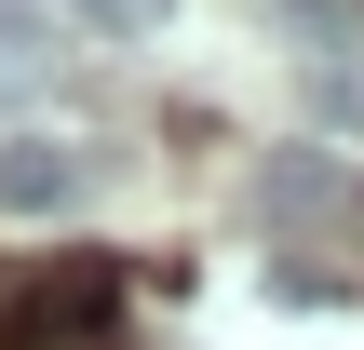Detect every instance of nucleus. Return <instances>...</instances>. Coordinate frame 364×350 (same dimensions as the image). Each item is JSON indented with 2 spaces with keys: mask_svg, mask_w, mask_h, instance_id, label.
Returning a JSON list of instances; mask_svg holds the SVG:
<instances>
[{
  "mask_svg": "<svg viewBox=\"0 0 364 350\" xmlns=\"http://www.w3.org/2000/svg\"><path fill=\"white\" fill-rule=\"evenodd\" d=\"M311 108L364 135V54H311Z\"/></svg>",
  "mask_w": 364,
  "mask_h": 350,
  "instance_id": "20e7f679",
  "label": "nucleus"
},
{
  "mask_svg": "<svg viewBox=\"0 0 364 350\" xmlns=\"http://www.w3.org/2000/svg\"><path fill=\"white\" fill-rule=\"evenodd\" d=\"M0 350H122V337H108V324H41V310H14Z\"/></svg>",
  "mask_w": 364,
  "mask_h": 350,
  "instance_id": "39448f33",
  "label": "nucleus"
},
{
  "mask_svg": "<svg viewBox=\"0 0 364 350\" xmlns=\"http://www.w3.org/2000/svg\"><path fill=\"white\" fill-rule=\"evenodd\" d=\"M81 189H95L81 148H54V135H14V148H0V216H68Z\"/></svg>",
  "mask_w": 364,
  "mask_h": 350,
  "instance_id": "f03ea898",
  "label": "nucleus"
},
{
  "mask_svg": "<svg viewBox=\"0 0 364 350\" xmlns=\"http://www.w3.org/2000/svg\"><path fill=\"white\" fill-rule=\"evenodd\" d=\"M81 13H95L108 40H162V27H176V0H81Z\"/></svg>",
  "mask_w": 364,
  "mask_h": 350,
  "instance_id": "423d86ee",
  "label": "nucleus"
},
{
  "mask_svg": "<svg viewBox=\"0 0 364 350\" xmlns=\"http://www.w3.org/2000/svg\"><path fill=\"white\" fill-rule=\"evenodd\" d=\"M54 13L41 0H0V108H27V94H54Z\"/></svg>",
  "mask_w": 364,
  "mask_h": 350,
  "instance_id": "7ed1b4c3",
  "label": "nucleus"
},
{
  "mask_svg": "<svg viewBox=\"0 0 364 350\" xmlns=\"http://www.w3.org/2000/svg\"><path fill=\"white\" fill-rule=\"evenodd\" d=\"M257 216H270V229H311V216H351V175H338L324 148H270V162H257Z\"/></svg>",
  "mask_w": 364,
  "mask_h": 350,
  "instance_id": "f257e3e1",
  "label": "nucleus"
}]
</instances>
